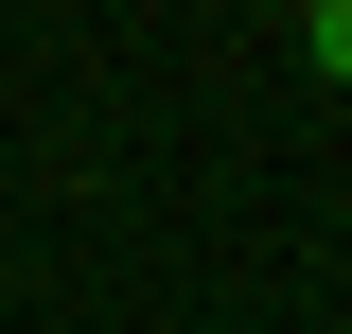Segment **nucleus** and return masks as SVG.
I'll return each instance as SVG.
<instances>
[{
  "mask_svg": "<svg viewBox=\"0 0 352 334\" xmlns=\"http://www.w3.org/2000/svg\"><path fill=\"white\" fill-rule=\"evenodd\" d=\"M300 71H335V88H352V0H317V18H300Z\"/></svg>",
  "mask_w": 352,
  "mask_h": 334,
  "instance_id": "obj_1",
  "label": "nucleus"
}]
</instances>
